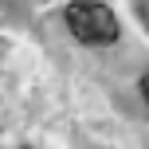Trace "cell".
Wrapping results in <instances>:
<instances>
[{"mask_svg":"<svg viewBox=\"0 0 149 149\" xmlns=\"http://www.w3.org/2000/svg\"><path fill=\"white\" fill-rule=\"evenodd\" d=\"M67 28L86 47H110L118 39V16L98 0H71L67 4Z\"/></svg>","mask_w":149,"mask_h":149,"instance_id":"1","label":"cell"},{"mask_svg":"<svg viewBox=\"0 0 149 149\" xmlns=\"http://www.w3.org/2000/svg\"><path fill=\"white\" fill-rule=\"evenodd\" d=\"M141 98H145V106H149V74L141 79Z\"/></svg>","mask_w":149,"mask_h":149,"instance_id":"2","label":"cell"}]
</instances>
